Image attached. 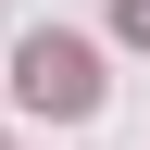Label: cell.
<instances>
[{"label": "cell", "instance_id": "obj_2", "mask_svg": "<svg viewBox=\"0 0 150 150\" xmlns=\"http://www.w3.org/2000/svg\"><path fill=\"white\" fill-rule=\"evenodd\" d=\"M112 25H125V38H150V0H112Z\"/></svg>", "mask_w": 150, "mask_h": 150}, {"label": "cell", "instance_id": "obj_1", "mask_svg": "<svg viewBox=\"0 0 150 150\" xmlns=\"http://www.w3.org/2000/svg\"><path fill=\"white\" fill-rule=\"evenodd\" d=\"M13 88H25L38 112H100V50H88V38H63V25H38L25 50H13Z\"/></svg>", "mask_w": 150, "mask_h": 150}]
</instances>
